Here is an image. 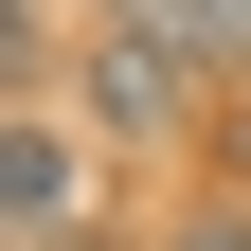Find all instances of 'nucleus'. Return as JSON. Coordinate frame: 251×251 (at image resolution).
Returning a JSON list of instances; mask_svg holds the SVG:
<instances>
[{"label": "nucleus", "mask_w": 251, "mask_h": 251, "mask_svg": "<svg viewBox=\"0 0 251 251\" xmlns=\"http://www.w3.org/2000/svg\"><path fill=\"white\" fill-rule=\"evenodd\" d=\"M90 215H108V179H90L72 108L18 90V126H0V233H18V251H90Z\"/></svg>", "instance_id": "1"}, {"label": "nucleus", "mask_w": 251, "mask_h": 251, "mask_svg": "<svg viewBox=\"0 0 251 251\" xmlns=\"http://www.w3.org/2000/svg\"><path fill=\"white\" fill-rule=\"evenodd\" d=\"M179 90H198V72H179L162 36H126V18H108V54H90V108H108L126 144H144V126H179Z\"/></svg>", "instance_id": "2"}, {"label": "nucleus", "mask_w": 251, "mask_h": 251, "mask_svg": "<svg viewBox=\"0 0 251 251\" xmlns=\"http://www.w3.org/2000/svg\"><path fill=\"white\" fill-rule=\"evenodd\" d=\"M126 36H162L179 72H251V0H108Z\"/></svg>", "instance_id": "3"}, {"label": "nucleus", "mask_w": 251, "mask_h": 251, "mask_svg": "<svg viewBox=\"0 0 251 251\" xmlns=\"http://www.w3.org/2000/svg\"><path fill=\"white\" fill-rule=\"evenodd\" d=\"M179 251H251V215H198V233H179Z\"/></svg>", "instance_id": "4"}]
</instances>
